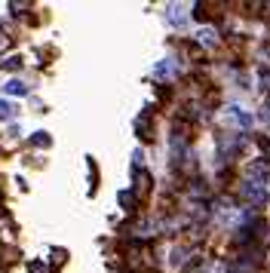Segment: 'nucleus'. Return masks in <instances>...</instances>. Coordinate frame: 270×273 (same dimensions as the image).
<instances>
[{"mask_svg": "<svg viewBox=\"0 0 270 273\" xmlns=\"http://www.w3.org/2000/svg\"><path fill=\"white\" fill-rule=\"evenodd\" d=\"M7 92H13V95H25V86H22L19 80H13V83H7Z\"/></svg>", "mask_w": 270, "mask_h": 273, "instance_id": "1", "label": "nucleus"}, {"mask_svg": "<svg viewBox=\"0 0 270 273\" xmlns=\"http://www.w3.org/2000/svg\"><path fill=\"white\" fill-rule=\"evenodd\" d=\"M13 111H16L13 104H7V101H0V117H13Z\"/></svg>", "mask_w": 270, "mask_h": 273, "instance_id": "2", "label": "nucleus"}]
</instances>
